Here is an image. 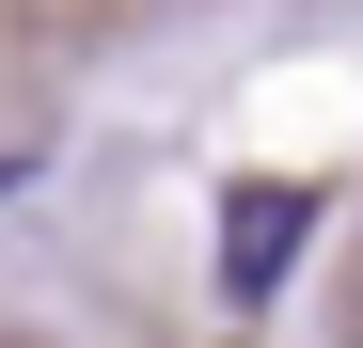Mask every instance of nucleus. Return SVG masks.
I'll return each mask as SVG.
<instances>
[{"mask_svg":"<svg viewBox=\"0 0 363 348\" xmlns=\"http://www.w3.org/2000/svg\"><path fill=\"white\" fill-rule=\"evenodd\" d=\"M300 238H316V190H300V174H253V190L221 206V301H269L300 269Z\"/></svg>","mask_w":363,"mask_h":348,"instance_id":"f257e3e1","label":"nucleus"}]
</instances>
